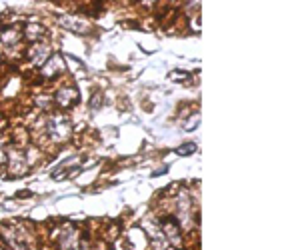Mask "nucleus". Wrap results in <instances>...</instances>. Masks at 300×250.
Masks as SVG:
<instances>
[{"label":"nucleus","mask_w":300,"mask_h":250,"mask_svg":"<svg viewBox=\"0 0 300 250\" xmlns=\"http://www.w3.org/2000/svg\"><path fill=\"white\" fill-rule=\"evenodd\" d=\"M54 98L60 106H72V104L78 100V92H76V88H72V86H62V88L56 90Z\"/></svg>","instance_id":"obj_4"},{"label":"nucleus","mask_w":300,"mask_h":250,"mask_svg":"<svg viewBox=\"0 0 300 250\" xmlns=\"http://www.w3.org/2000/svg\"><path fill=\"white\" fill-rule=\"evenodd\" d=\"M158 226H160L162 234L166 236V240H168V242H172L174 246H178V248H180V244H182V236H180V223H178L174 216H162Z\"/></svg>","instance_id":"obj_1"},{"label":"nucleus","mask_w":300,"mask_h":250,"mask_svg":"<svg viewBox=\"0 0 300 250\" xmlns=\"http://www.w3.org/2000/svg\"><path fill=\"white\" fill-rule=\"evenodd\" d=\"M24 34H26V38H30V40H38V36L44 34V28L40 26V24H26Z\"/></svg>","instance_id":"obj_11"},{"label":"nucleus","mask_w":300,"mask_h":250,"mask_svg":"<svg viewBox=\"0 0 300 250\" xmlns=\"http://www.w3.org/2000/svg\"><path fill=\"white\" fill-rule=\"evenodd\" d=\"M176 152H178V154H182V156H188V154H192V152H196V144H194V142L182 144V146H180Z\"/></svg>","instance_id":"obj_12"},{"label":"nucleus","mask_w":300,"mask_h":250,"mask_svg":"<svg viewBox=\"0 0 300 250\" xmlns=\"http://www.w3.org/2000/svg\"><path fill=\"white\" fill-rule=\"evenodd\" d=\"M146 224V228H148V238H150V244H152V248L154 250H168V240H166V236L162 234V230H160V226L154 223H144Z\"/></svg>","instance_id":"obj_3"},{"label":"nucleus","mask_w":300,"mask_h":250,"mask_svg":"<svg viewBox=\"0 0 300 250\" xmlns=\"http://www.w3.org/2000/svg\"><path fill=\"white\" fill-rule=\"evenodd\" d=\"M6 158H8V168L14 174H22L26 170V160H24V154L20 150H10Z\"/></svg>","instance_id":"obj_5"},{"label":"nucleus","mask_w":300,"mask_h":250,"mask_svg":"<svg viewBox=\"0 0 300 250\" xmlns=\"http://www.w3.org/2000/svg\"><path fill=\"white\" fill-rule=\"evenodd\" d=\"M98 100L102 102V96H98V94H96V96L92 98V108H98V106H100V104H98Z\"/></svg>","instance_id":"obj_14"},{"label":"nucleus","mask_w":300,"mask_h":250,"mask_svg":"<svg viewBox=\"0 0 300 250\" xmlns=\"http://www.w3.org/2000/svg\"><path fill=\"white\" fill-rule=\"evenodd\" d=\"M28 54H30V60H32V62H36V64H44V62L48 60V46L36 42Z\"/></svg>","instance_id":"obj_8"},{"label":"nucleus","mask_w":300,"mask_h":250,"mask_svg":"<svg viewBox=\"0 0 300 250\" xmlns=\"http://www.w3.org/2000/svg\"><path fill=\"white\" fill-rule=\"evenodd\" d=\"M0 250H4V248H0Z\"/></svg>","instance_id":"obj_15"},{"label":"nucleus","mask_w":300,"mask_h":250,"mask_svg":"<svg viewBox=\"0 0 300 250\" xmlns=\"http://www.w3.org/2000/svg\"><path fill=\"white\" fill-rule=\"evenodd\" d=\"M178 214H180L182 220L188 218V214H190V200L186 195L178 196Z\"/></svg>","instance_id":"obj_10"},{"label":"nucleus","mask_w":300,"mask_h":250,"mask_svg":"<svg viewBox=\"0 0 300 250\" xmlns=\"http://www.w3.org/2000/svg\"><path fill=\"white\" fill-rule=\"evenodd\" d=\"M60 24L64 28H68V30H72V32H78V34L90 30L88 22L78 18V16H62V18H60Z\"/></svg>","instance_id":"obj_6"},{"label":"nucleus","mask_w":300,"mask_h":250,"mask_svg":"<svg viewBox=\"0 0 300 250\" xmlns=\"http://www.w3.org/2000/svg\"><path fill=\"white\" fill-rule=\"evenodd\" d=\"M18 40H20V32H18L16 28H6V30L2 32V44H6V46L16 44Z\"/></svg>","instance_id":"obj_9"},{"label":"nucleus","mask_w":300,"mask_h":250,"mask_svg":"<svg viewBox=\"0 0 300 250\" xmlns=\"http://www.w3.org/2000/svg\"><path fill=\"white\" fill-rule=\"evenodd\" d=\"M188 120H190V122H186V124H184V130H194V128L198 126V122H200V116H198V114H194V116H190Z\"/></svg>","instance_id":"obj_13"},{"label":"nucleus","mask_w":300,"mask_h":250,"mask_svg":"<svg viewBox=\"0 0 300 250\" xmlns=\"http://www.w3.org/2000/svg\"><path fill=\"white\" fill-rule=\"evenodd\" d=\"M48 132L54 142H62L70 136V122L64 116H54L48 120Z\"/></svg>","instance_id":"obj_2"},{"label":"nucleus","mask_w":300,"mask_h":250,"mask_svg":"<svg viewBox=\"0 0 300 250\" xmlns=\"http://www.w3.org/2000/svg\"><path fill=\"white\" fill-rule=\"evenodd\" d=\"M62 70H64V62H62L60 56L54 54L52 58L46 60V64H44V68H42V74H44L46 78H52L56 74H60Z\"/></svg>","instance_id":"obj_7"}]
</instances>
